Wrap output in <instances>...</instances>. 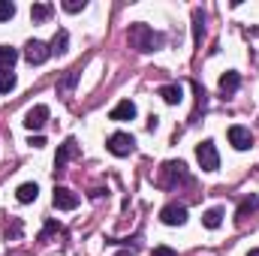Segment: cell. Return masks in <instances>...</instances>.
<instances>
[{
    "label": "cell",
    "mask_w": 259,
    "mask_h": 256,
    "mask_svg": "<svg viewBox=\"0 0 259 256\" xmlns=\"http://www.w3.org/2000/svg\"><path fill=\"white\" fill-rule=\"evenodd\" d=\"M15 88V75L12 72H0V94H9Z\"/></svg>",
    "instance_id": "obj_22"
},
{
    "label": "cell",
    "mask_w": 259,
    "mask_h": 256,
    "mask_svg": "<svg viewBox=\"0 0 259 256\" xmlns=\"http://www.w3.org/2000/svg\"><path fill=\"white\" fill-rule=\"evenodd\" d=\"M157 181H160L163 187H172V184H178V181H190V175H187V166L178 160V163H166Z\"/></svg>",
    "instance_id": "obj_4"
},
{
    "label": "cell",
    "mask_w": 259,
    "mask_h": 256,
    "mask_svg": "<svg viewBox=\"0 0 259 256\" xmlns=\"http://www.w3.org/2000/svg\"><path fill=\"white\" fill-rule=\"evenodd\" d=\"M49 121V106H33L27 115H24V127L27 130H42Z\"/></svg>",
    "instance_id": "obj_10"
},
{
    "label": "cell",
    "mask_w": 259,
    "mask_h": 256,
    "mask_svg": "<svg viewBox=\"0 0 259 256\" xmlns=\"http://www.w3.org/2000/svg\"><path fill=\"white\" fill-rule=\"evenodd\" d=\"M151 256H178V253H175L172 247H157V250H154Z\"/></svg>",
    "instance_id": "obj_25"
},
{
    "label": "cell",
    "mask_w": 259,
    "mask_h": 256,
    "mask_svg": "<svg viewBox=\"0 0 259 256\" xmlns=\"http://www.w3.org/2000/svg\"><path fill=\"white\" fill-rule=\"evenodd\" d=\"M15 61H18V52L12 46H0V72H12Z\"/></svg>",
    "instance_id": "obj_13"
},
{
    "label": "cell",
    "mask_w": 259,
    "mask_h": 256,
    "mask_svg": "<svg viewBox=\"0 0 259 256\" xmlns=\"http://www.w3.org/2000/svg\"><path fill=\"white\" fill-rule=\"evenodd\" d=\"M229 145L235 148V151H247L250 145H253V133L247 127H241V124H235V127H229Z\"/></svg>",
    "instance_id": "obj_7"
},
{
    "label": "cell",
    "mask_w": 259,
    "mask_h": 256,
    "mask_svg": "<svg viewBox=\"0 0 259 256\" xmlns=\"http://www.w3.org/2000/svg\"><path fill=\"white\" fill-rule=\"evenodd\" d=\"M160 97H163L169 106H178V103L184 100V91H181V84H163V88H160Z\"/></svg>",
    "instance_id": "obj_15"
},
{
    "label": "cell",
    "mask_w": 259,
    "mask_h": 256,
    "mask_svg": "<svg viewBox=\"0 0 259 256\" xmlns=\"http://www.w3.org/2000/svg\"><path fill=\"white\" fill-rule=\"evenodd\" d=\"M64 9L66 12H81L84 9V0H64Z\"/></svg>",
    "instance_id": "obj_24"
},
{
    "label": "cell",
    "mask_w": 259,
    "mask_h": 256,
    "mask_svg": "<svg viewBox=\"0 0 259 256\" xmlns=\"http://www.w3.org/2000/svg\"><path fill=\"white\" fill-rule=\"evenodd\" d=\"M15 15V3H9V0H0V21H9Z\"/></svg>",
    "instance_id": "obj_23"
},
{
    "label": "cell",
    "mask_w": 259,
    "mask_h": 256,
    "mask_svg": "<svg viewBox=\"0 0 259 256\" xmlns=\"http://www.w3.org/2000/svg\"><path fill=\"white\" fill-rule=\"evenodd\" d=\"M78 72H81L78 66H72V69H66V75L61 78V81H58V94H69V91H72V84L78 81Z\"/></svg>",
    "instance_id": "obj_16"
},
{
    "label": "cell",
    "mask_w": 259,
    "mask_h": 256,
    "mask_svg": "<svg viewBox=\"0 0 259 256\" xmlns=\"http://www.w3.org/2000/svg\"><path fill=\"white\" fill-rule=\"evenodd\" d=\"M36 196H39V187H36L33 181H27V184H21V187L15 190V199H18L21 205H30V202H36Z\"/></svg>",
    "instance_id": "obj_12"
},
{
    "label": "cell",
    "mask_w": 259,
    "mask_h": 256,
    "mask_svg": "<svg viewBox=\"0 0 259 256\" xmlns=\"http://www.w3.org/2000/svg\"><path fill=\"white\" fill-rule=\"evenodd\" d=\"M49 15H52V6H49V3H33V6H30V18H33L36 24L46 21Z\"/></svg>",
    "instance_id": "obj_20"
},
{
    "label": "cell",
    "mask_w": 259,
    "mask_h": 256,
    "mask_svg": "<svg viewBox=\"0 0 259 256\" xmlns=\"http://www.w3.org/2000/svg\"><path fill=\"white\" fill-rule=\"evenodd\" d=\"M27 145H33V148H42V145H46V139H42V136H30V142H27Z\"/></svg>",
    "instance_id": "obj_26"
},
{
    "label": "cell",
    "mask_w": 259,
    "mask_h": 256,
    "mask_svg": "<svg viewBox=\"0 0 259 256\" xmlns=\"http://www.w3.org/2000/svg\"><path fill=\"white\" fill-rule=\"evenodd\" d=\"M256 208H259L256 196H244V199H241V205H238V220H244V217H247V214H253Z\"/></svg>",
    "instance_id": "obj_19"
},
{
    "label": "cell",
    "mask_w": 259,
    "mask_h": 256,
    "mask_svg": "<svg viewBox=\"0 0 259 256\" xmlns=\"http://www.w3.org/2000/svg\"><path fill=\"white\" fill-rule=\"evenodd\" d=\"M72 157H78V142H75V139H66L64 145L58 148V157H55V172H64V166L72 160Z\"/></svg>",
    "instance_id": "obj_9"
},
{
    "label": "cell",
    "mask_w": 259,
    "mask_h": 256,
    "mask_svg": "<svg viewBox=\"0 0 259 256\" xmlns=\"http://www.w3.org/2000/svg\"><path fill=\"white\" fill-rule=\"evenodd\" d=\"M121 256H133V253H121Z\"/></svg>",
    "instance_id": "obj_28"
},
{
    "label": "cell",
    "mask_w": 259,
    "mask_h": 256,
    "mask_svg": "<svg viewBox=\"0 0 259 256\" xmlns=\"http://www.w3.org/2000/svg\"><path fill=\"white\" fill-rule=\"evenodd\" d=\"M202 33H205V18H202L199 9H193V39H196V46L202 42Z\"/></svg>",
    "instance_id": "obj_21"
},
{
    "label": "cell",
    "mask_w": 259,
    "mask_h": 256,
    "mask_svg": "<svg viewBox=\"0 0 259 256\" xmlns=\"http://www.w3.org/2000/svg\"><path fill=\"white\" fill-rule=\"evenodd\" d=\"M202 223H205L208 229H217V226L223 223V208H208V211L202 214Z\"/></svg>",
    "instance_id": "obj_17"
},
{
    "label": "cell",
    "mask_w": 259,
    "mask_h": 256,
    "mask_svg": "<svg viewBox=\"0 0 259 256\" xmlns=\"http://www.w3.org/2000/svg\"><path fill=\"white\" fill-rule=\"evenodd\" d=\"M160 220H163L166 226H184V223H187V208L178 205V202H169V205L160 211Z\"/></svg>",
    "instance_id": "obj_6"
},
{
    "label": "cell",
    "mask_w": 259,
    "mask_h": 256,
    "mask_svg": "<svg viewBox=\"0 0 259 256\" xmlns=\"http://www.w3.org/2000/svg\"><path fill=\"white\" fill-rule=\"evenodd\" d=\"M106 148H109L115 157H130V154L136 151V139H133L130 133H112V136L106 139Z\"/></svg>",
    "instance_id": "obj_3"
},
{
    "label": "cell",
    "mask_w": 259,
    "mask_h": 256,
    "mask_svg": "<svg viewBox=\"0 0 259 256\" xmlns=\"http://www.w3.org/2000/svg\"><path fill=\"white\" fill-rule=\"evenodd\" d=\"M238 84H241V75H238V72H232V69H229V72H223V75H220V94H235V91H238Z\"/></svg>",
    "instance_id": "obj_14"
},
{
    "label": "cell",
    "mask_w": 259,
    "mask_h": 256,
    "mask_svg": "<svg viewBox=\"0 0 259 256\" xmlns=\"http://www.w3.org/2000/svg\"><path fill=\"white\" fill-rule=\"evenodd\" d=\"M49 58H52V49H49L46 42H39V39H30V42L24 46V61H27V64L39 66V64H46Z\"/></svg>",
    "instance_id": "obj_5"
},
{
    "label": "cell",
    "mask_w": 259,
    "mask_h": 256,
    "mask_svg": "<svg viewBox=\"0 0 259 256\" xmlns=\"http://www.w3.org/2000/svg\"><path fill=\"white\" fill-rule=\"evenodd\" d=\"M130 46L136 49V52H142V55H148V52H157V49H163V42H166V36L163 33H157L154 27H148V24H133L127 33Z\"/></svg>",
    "instance_id": "obj_1"
},
{
    "label": "cell",
    "mask_w": 259,
    "mask_h": 256,
    "mask_svg": "<svg viewBox=\"0 0 259 256\" xmlns=\"http://www.w3.org/2000/svg\"><path fill=\"white\" fill-rule=\"evenodd\" d=\"M247 256H259V250H250V253H247Z\"/></svg>",
    "instance_id": "obj_27"
},
{
    "label": "cell",
    "mask_w": 259,
    "mask_h": 256,
    "mask_svg": "<svg viewBox=\"0 0 259 256\" xmlns=\"http://www.w3.org/2000/svg\"><path fill=\"white\" fill-rule=\"evenodd\" d=\"M196 160L202 166V172H217L220 169V154H217V145L211 139H205L202 145H196Z\"/></svg>",
    "instance_id": "obj_2"
},
{
    "label": "cell",
    "mask_w": 259,
    "mask_h": 256,
    "mask_svg": "<svg viewBox=\"0 0 259 256\" xmlns=\"http://www.w3.org/2000/svg\"><path fill=\"white\" fill-rule=\"evenodd\" d=\"M52 202L58 211H72V208H78V193H72L69 187H55Z\"/></svg>",
    "instance_id": "obj_8"
},
{
    "label": "cell",
    "mask_w": 259,
    "mask_h": 256,
    "mask_svg": "<svg viewBox=\"0 0 259 256\" xmlns=\"http://www.w3.org/2000/svg\"><path fill=\"white\" fill-rule=\"evenodd\" d=\"M66 46H69V33H66V30H58L49 49H52V55H64V52H66Z\"/></svg>",
    "instance_id": "obj_18"
},
{
    "label": "cell",
    "mask_w": 259,
    "mask_h": 256,
    "mask_svg": "<svg viewBox=\"0 0 259 256\" xmlns=\"http://www.w3.org/2000/svg\"><path fill=\"white\" fill-rule=\"evenodd\" d=\"M109 118H112V121H133V118H136V106H133L130 100H121V103L109 112Z\"/></svg>",
    "instance_id": "obj_11"
}]
</instances>
